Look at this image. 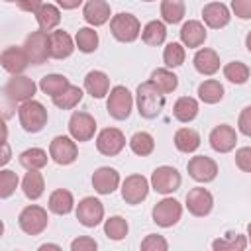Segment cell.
I'll list each match as a JSON object with an SVG mask.
<instances>
[{"label":"cell","instance_id":"obj_1","mask_svg":"<svg viewBox=\"0 0 251 251\" xmlns=\"http://www.w3.org/2000/svg\"><path fill=\"white\" fill-rule=\"evenodd\" d=\"M135 102H137L139 116L145 120H153L161 114L165 106V94L155 86L153 80H145L135 90Z\"/></svg>","mask_w":251,"mask_h":251},{"label":"cell","instance_id":"obj_2","mask_svg":"<svg viewBox=\"0 0 251 251\" xmlns=\"http://www.w3.org/2000/svg\"><path fill=\"white\" fill-rule=\"evenodd\" d=\"M18 118H20V126L27 133H37L45 127L49 116H47V108L41 102L31 98L18 108Z\"/></svg>","mask_w":251,"mask_h":251},{"label":"cell","instance_id":"obj_3","mask_svg":"<svg viewBox=\"0 0 251 251\" xmlns=\"http://www.w3.org/2000/svg\"><path fill=\"white\" fill-rule=\"evenodd\" d=\"M110 31L112 35L122 43H131L141 35V24L139 20L129 12H120L112 16L110 20Z\"/></svg>","mask_w":251,"mask_h":251},{"label":"cell","instance_id":"obj_4","mask_svg":"<svg viewBox=\"0 0 251 251\" xmlns=\"http://www.w3.org/2000/svg\"><path fill=\"white\" fill-rule=\"evenodd\" d=\"M47 224H49L47 210L41 208V206H37V204L25 206L20 212V216H18V226L27 235H39L41 231H45Z\"/></svg>","mask_w":251,"mask_h":251},{"label":"cell","instance_id":"obj_5","mask_svg":"<svg viewBox=\"0 0 251 251\" xmlns=\"http://www.w3.org/2000/svg\"><path fill=\"white\" fill-rule=\"evenodd\" d=\"M131 108H133V94H131L126 86H122V84L114 86V88L110 90L108 102H106L108 114H110L114 120L122 122V120H127V118H129Z\"/></svg>","mask_w":251,"mask_h":251},{"label":"cell","instance_id":"obj_6","mask_svg":"<svg viewBox=\"0 0 251 251\" xmlns=\"http://www.w3.org/2000/svg\"><path fill=\"white\" fill-rule=\"evenodd\" d=\"M37 84L25 75H12V78L4 84V96L12 104H24L33 98Z\"/></svg>","mask_w":251,"mask_h":251},{"label":"cell","instance_id":"obj_7","mask_svg":"<svg viewBox=\"0 0 251 251\" xmlns=\"http://www.w3.org/2000/svg\"><path fill=\"white\" fill-rule=\"evenodd\" d=\"M24 49L27 53V59H29V65H43L51 53H49V33L43 31V29H37V31H31L25 41H24Z\"/></svg>","mask_w":251,"mask_h":251},{"label":"cell","instance_id":"obj_8","mask_svg":"<svg viewBox=\"0 0 251 251\" xmlns=\"http://www.w3.org/2000/svg\"><path fill=\"white\" fill-rule=\"evenodd\" d=\"M182 178L180 173L175 167L169 165H161L151 173V188L159 194H173L178 190Z\"/></svg>","mask_w":251,"mask_h":251},{"label":"cell","instance_id":"obj_9","mask_svg":"<svg viewBox=\"0 0 251 251\" xmlns=\"http://www.w3.org/2000/svg\"><path fill=\"white\" fill-rule=\"evenodd\" d=\"M49 157L57 163V165H71L76 161L78 157V147L76 141L69 135H55L49 143Z\"/></svg>","mask_w":251,"mask_h":251},{"label":"cell","instance_id":"obj_10","mask_svg":"<svg viewBox=\"0 0 251 251\" xmlns=\"http://www.w3.org/2000/svg\"><path fill=\"white\" fill-rule=\"evenodd\" d=\"M153 222L161 227H173L182 216V204L175 198H163L153 206Z\"/></svg>","mask_w":251,"mask_h":251},{"label":"cell","instance_id":"obj_11","mask_svg":"<svg viewBox=\"0 0 251 251\" xmlns=\"http://www.w3.org/2000/svg\"><path fill=\"white\" fill-rule=\"evenodd\" d=\"M76 220L84 227H96L104 220V204L94 196H84L76 204Z\"/></svg>","mask_w":251,"mask_h":251},{"label":"cell","instance_id":"obj_12","mask_svg":"<svg viewBox=\"0 0 251 251\" xmlns=\"http://www.w3.org/2000/svg\"><path fill=\"white\" fill-rule=\"evenodd\" d=\"M96 131V120L88 112H73L69 118V133L75 141H90Z\"/></svg>","mask_w":251,"mask_h":251},{"label":"cell","instance_id":"obj_13","mask_svg":"<svg viewBox=\"0 0 251 251\" xmlns=\"http://www.w3.org/2000/svg\"><path fill=\"white\" fill-rule=\"evenodd\" d=\"M126 147V135L118 127H104L96 135V149L106 157L118 155Z\"/></svg>","mask_w":251,"mask_h":251},{"label":"cell","instance_id":"obj_14","mask_svg":"<svg viewBox=\"0 0 251 251\" xmlns=\"http://www.w3.org/2000/svg\"><path fill=\"white\" fill-rule=\"evenodd\" d=\"M149 194V180L143 175H129L122 182V198L126 204H141Z\"/></svg>","mask_w":251,"mask_h":251},{"label":"cell","instance_id":"obj_15","mask_svg":"<svg viewBox=\"0 0 251 251\" xmlns=\"http://www.w3.org/2000/svg\"><path fill=\"white\" fill-rule=\"evenodd\" d=\"M186 171L196 182H212L218 176V163L212 157L196 155L188 161Z\"/></svg>","mask_w":251,"mask_h":251},{"label":"cell","instance_id":"obj_16","mask_svg":"<svg viewBox=\"0 0 251 251\" xmlns=\"http://www.w3.org/2000/svg\"><path fill=\"white\" fill-rule=\"evenodd\" d=\"M214 208V196L210 194V190L202 188V186H196V188H190L188 194H186V210L196 216V218H204L212 212Z\"/></svg>","mask_w":251,"mask_h":251},{"label":"cell","instance_id":"obj_17","mask_svg":"<svg viewBox=\"0 0 251 251\" xmlns=\"http://www.w3.org/2000/svg\"><path fill=\"white\" fill-rule=\"evenodd\" d=\"M208 141H210V147L216 153H229V151H233V147L237 143V133L231 126L220 124L210 131Z\"/></svg>","mask_w":251,"mask_h":251},{"label":"cell","instance_id":"obj_18","mask_svg":"<svg viewBox=\"0 0 251 251\" xmlns=\"http://www.w3.org/2000/svg\"><path fill=\"white\" fill-rule=\"evenodd\" d=\"M0 63H2V69L10 75H22L25 71V67L29 65V59H27V53L22 47L18 45H10L2 51L0 55Z\"/></svg>","mask_w":251,"mask_h":251},{"label":"cell","instance_id":"obj_19","mask_svg":"<svg viewBox=\"0 0 251 251\" xmlns=\"http://www.w3.org/2000/svg\"><path fill=\"white\" fill-rule=\"evenodd\" d=\"M202 20L208 27L212 29H222L229 24L231 20V14H229V8L222 2H210L202 8Z\"/></svg>","mask_w":251,"mask_h":251},{"label":"cell","instance_id":"obj_20","mask_svg":"<svg viewBox=\"0 0 251 251\" xmlns=\"http://www.w3.org/2000/svg\"><path fill=\"white\" fill-rule=\"evenodd\" d=\"M92 186L98 194H112L120 186V173L112 167H98L92 173Z\"/></svg>","mask_w":251,"mask_h":251},{"label":"cell","instance_id":"obj_21","mask_svg":"<svg viewBox=\"0 0 251 251\" xmlns=\"http://www.w3.org/2000/svg\"><path fill=\"white\" fill-rule=\"evenodd\" d=\"M75 41L65 29H55L49 33V53L53 59H67L75 51Z\"/></svg>","mask_w":251,"mask_h":251},{"label":"cell","instance_id":"obj_22","mask_svg":"<svg viewBox=\"0 0 251 251\" xmlns=\"http://www.w3.org/2000/svg\"><path fill=\"white\" fill-rule=\"evenodd\" d=\"M180 43L188 49H196L206 41V27L198 20H188L180 27Z\"/></svg>","mask_w":251,"mask_h":251},{"label":"cell","instance_id":"obj_23","mask_svg":"<svg viewBox=\"0 0 251 251\" xmlns=\"http://www.w3.org/2000/svg\"><path fill=\"white\" fill-rule=\"evenodd\" d=\"M112 16V10H110V4L106 0H88L82 8V18L86 20V24L98 27V25H104Z\"/></svg>","mask_w":251,"mask_h":251},{"label":"cell","instance_id":"obj_24","mask_svg":"<svg viewBox=\"0 0 251 251\" xmlns=\"http://www.w3.org/2000/svg\"><path fill=\"white\" fill-rule=\"evenodd\" d=\"M192 63H194V69L204 76H212L220 71V57L214 49H208V47L198 49L194 53Z\"/></svg>","mask_w":251,"mask_h":251},{"label":"cell","instance_id":"obj_25","mask_svg":"<svg viewBox=\"0 0 251 251\" xmlns=\"http://www.w3.org/2000/svg\"><path fill=\"white\" fill-rule=\"evenodd\" d=\"M84 90L92 98H104L110 92V76L104 71H90L84 76Z\"/></svg>","mask_w":251,"mask_h":251},{"label":"cell","instance_id":"obj_26","mask_svg":"<svg viewBox=\"0 0 251 251\" xmlns=\"http://www.w3.org/2000/svg\"><path fill=\"white\" fill-rule=\"evenodd\" d=\"M22 190H24L25 198H29V200L41 198V194L45 190V180H43V175L39 173V169H29L24 175V178H22Z\"/></svg>","mask_w":251,"mask_h":251},{"label":"cell","instance_id":"obj_27","mask_svg":"<svg viewBox=\"0 0 251 251\" xmlns=\"http://www.w3.org/2000/svg\"><path fill=\"white\" fill-rule=\"evenodd\" d=\"M47 206H49V210H51L53 214H57V216H67V214H71L73 208H75V198H73V194H71L69 190L57 188V190L51 192Z\"/></svg>","mask_w":251,"mask_h":251},{"label":"cell","instance_id":"obj_28","mask_svg":"<svg viewBox=\"0 0 251 251\" xmlns=\"http://www.w3.org/2000/svg\"><path fill=\"white\" fill-rule=\"evenodd\" d=\"M173 116L180 124H188L198 116V102L192 96H180L173 106Z\"/></svg>","mask_w":251,"mask_h":251},{"label":"cell","instance_id":"obj_29","mask_svg":"<svg viewBox=\"0 0 251 251\" xmlns=\"http://www.w3.org/2000/svg\"><path fill=\"white\" fill-rule=\"evenodd\" d=\"M173 141H175V147L180 153H194L200 147V135L192 127H180V129H176Z\"/></svg>","mask_w":251,"mask_h":251},{"label":"cell","instance_id":"obj_30","mask_svg":"<svg viewBox=\"0 0 251 251\" xmlns=\"http://www.w3.org/2000/svg\"><path fill=\"white\" fill-rule=\"evenodd\" d=\"M141 39H143V43L149 45V47H157V45L165 43V39H167L165 22H159V20L147 22L145 27L141 29Z\"/></svg>","mask_w":251,"mask_h":251},{"label":"cell","instance_id":"obj_31","mask_svg":"<svg viewBox=\"0 0 251 251\" xmlns=\"http://www.w3.org/2000/svg\"><path fill=\"white\" fill-rule=\"evenodd\" d=\"M35 20H37L39 29L51 31V29L57 27L59 22H61V10H59L55 4H43V6L35 12Z\"/></svg>","mask_w":251,"mask_h":251},{"label":"cell","instance_id":"obj_32","mask_svg":"<svg viewBox=\"0 0 251 251\" xmlns=\"http://www.w3.org/2000/svg\"><path fill=\"white\" fill-rule=\"evenodd\" d=\"M71 86L69 78L65 75H57V73H51V75H45L41 80H39V88L43 94H49L51 98L61 94L63 90H67Z\"/></svg>","mask_w":251,"mask_h":251},{"label":"cell","instance_id":"obj_33","mask_svg":"<svg viewBox=\"0 0 251 251\" xmlns=\"http://www.w3.org/2000/svg\"><path fill=\"white\" fill-rule=\"evenodd\" d=\"M198 98L204 104H218L224 98V84L220 80L208 78L198 86Z\"/></svg>","mask_w":251,"mask_h":251},{"label":"cell","instance_id":"obj_34","mask_svg":"<svg viewBox=\"0 0 251 251\" xmlns=\"http://www.w3.org/2000/svg\"><path fill=\"white\" fill-rule=\"evenodd\" d=\"M82 96H84L82 88H80V86H75V84H71L67 90H63L61 94L53 96L51 100H53V104H55L57 108H61V110H73L76 104H80Z\"/></svg>","mask_w":251,"mask_h":251},{"label":"cell","instance_id":"obj_35","mask_svg":"<svg viewBox=\"0 0 251 251\" xmlns=\"http://www.w3.org/2000/svg\"><path fill=\"white\" fill-rule=\"evenodd\" d=\"M186 6L182 0H161V18L165 24H178L182 22Z\"/></svg>","mask_w":251,"mask_h":251},{"label":"cell","instance_id":"obj_36","mask_svg":"<svg viewBox=\"0 0 251 251\" xmlns=\"http://www.w3.org/2000/svg\"><path fill=\"white\" fill-rule=\"evenodd\" d=\"M47 151L41 149V147H31V149H25L20 153V165L24 169H43L47 165Z\"/></svg>","mask_w":251,"mask_h":251},{"label":"cell","instance_id":"obj_37","mask_svg":"<svg viewBox=\"0 0 251 251\" xmlns=\"http://www.w3.org/2000/svg\"><path fill=\"white\" fill-rule=\"evenodd\" d=\"M151 80L163 94H169V92L176 90V86H178V76L169 69H155L151 73Z\"/></svg>","mask_w":251,"mask_h":251},{"label":"cell","instance_id":"obj_38","mask_svg":"<svg viewBox=\"0 0 251 251\" xmlns=\"http://www.w3.org/2000/svg\"><path fill=\"white\" fill-rule=\"evenodd\" d=\"M129 149H131L135 155H139V157H147V155H151L153 149H155V139H153V135L147 133V131H135V133L131 135V139H129Z\"/></svg>","mask_w":251,"mask_h":251},{"label":"cell","instance_id":"obj_39","mask_svg":"<svg viewBox=\"0 0 251 251\" xmlns=\"http://www.w3.org/2000/svg\"><path fill=\"white\" fill-rule=\"evenodd\" d=\"M129 231V226H127V220H124L122 216H110L106 222H104V233L108 239L112 241H122Z\"/></svg>","mask_w":251,"mask_h":251},{"label":"cell","instance_id":"obj_40","mask_svg":"<svg viewBox=\"0 0 251 251\" xmlns=\"http://www.w3.org/2000/svg\"><path fill=\"white\" fill-rule=\"evenodd\" d=\"M75 43L82 53H94L98 49V33L94 27H80L75 35Z\"/></svg>","mask_w":251,"mask_h":251},{"label":"cell","instance_id":"obj_41","mask_svg":"<svg viewBox=\"0 0 251 251\" xmlns=\"http://www.w3.org/2000/svg\"><path fill=\"white\" fill-rule=\"evenodd\" d=\"M249 75H251L249 67L241 61H231L224 67V76L233 84H245L249 80Z\"/></svg>","mask_w":251,"mask_h":251},{"label":"cell","instance_id":"obj_42","mask_svg":"<svg viewBox=\"0 0 251 251\" xmlns=\"http://www.w3.org/2000/svg\"><path fill=\"white\" fill-rule=\"evenodd\" d=\"M186 59V51H184V45L182 43H176V41H171L165 51H163V61L167 65V69H176L184 63Z\"/></svg>","mask_w":251,"mask_h":251},{"label":"cell","instance_id":"obj_43","mask_svg":"<svg viewBox=\"0 0 251 251\" xmlns=\"http://www.w3.org/2000/svg\"><path fill=\"white\" fill-rule=\"evenodd\" d=\"M231 237H226V239H214L212 241V249L214 251H224V249H229V251H241L247 247V237L245 235H239V233H229Z\"/></svg>","mask_w":251,"mask_h":251},{"label":"cell","instance_id":"obj_44","mask_svg":"<svg viewBox=\"0 0 251 251\" xmlns=\"http://www.w3.org/2000/svg\"><path fill=\"white\" fill-rule=\"evenodd\" d=\"M18 182H20V178L14 171H10V169L0 171V198H4V200L10 198L14 194V190L18 188Z\"/></svg>","mask_w":251,"mask_h":251},{"label":"cell","instance_id":"obj_45","mask_svg":"<svg viewBox=\"0 0 251 251\" xmlns=\"http://www.w3.org/2000/svg\"><path fill=\"white\" fill-rule=\"evenodd\" d=\"M141 249L143 251H167L169 249V243L163 235H157V233H149L143 241H141Z\"/></svg>","mask_w":251,"mask_h":251},{"label":"cell","instance_id":"obj_46","mask_svg":"<svg viewBox=\"0 0 251 251\" xmlns=\"http://www.w3.org/2000/svg\"><path fill=\"white\" fill-rule=\"evenodd\" d=\"M235 165L243 173H251V147H239L235 151Z\"/></svg>","mask_w":251,"mask_h":251},{"label":"cell","instance_id":"obj_47","mask_svg":"<svg viewBox=\"0 0 251 251\" xmlns=\"http://www.w3.org/2000/svg\"><path fill=\"white\" fill-rule=\"evenodd\" d=\"M96 247H98L96 239H92L88 235H80L71 241V251H94Z\"/></svg>","mask_w":251,"mask_h":251},{"label":"cell","instance_id":"obj_48","mask_svg":"<svg viewBox=\"0 0 251 251\" xmlns=\"http://www.w3.org/2000/svg\"><path fill=\"white\" fill-rule=\"evenodd\" d=\"M231 12L241 20H251V0H231Z\"/></svg>","mask_w":251,"mask_h":251},{"label":"cell","instance_id":"obj_49","mask_svg":"<svg viewBox=\"0 0 251 251\" xmlns=\"http://www.w3.org/2000/svg\"><path fill=\"white\" fill-rule=\"evenodd\" d=\"M237 127L243 135L251 137V106H245L241 112H239V118H237Z\"/></svg>","mask_w":251,"mask_h":251},{"label":"cell","instance_id":"obj_50","mask_svg":"<svg viewBox=\"0 0 251 251\" xmlns=\"http://www.w3.org/2000/svg\"><path fill=\"white\" fill-rule=\"evenodd\" d=\"M14 2H16V6H18L20 10L31 12V14H35V12L43 6V0H14Z\"/></svg>","mask_w":251,"mask_h":251},{"label":"cell","instance_id":"obj_51","mask_svg":"<svg viewBox=\"0 0 251 251\" xmlns=\"http://www.w3.org/2000/svg\"><path fill=\"white\" fill-rule=\"evenodd\" d=\"M55 2L63 10H75V8H78L82 4V0H55Z\"/></svg>","mask_w":251,"mask_h":251},{"label":"cell","instance_id":"obj_52","mask_svg":"<svg viewBox=\"0 0 251 251\" xmlns=\"http://www.w3.org/2000/svg\"><path fill=\"white\" fill-rule=\"evenodd\" d=\"M10 161V147H8V143L4 141V157H2V165H6Z\"/></svg>","mask_w":251,"mask_h":251},{"label":"cell","instance_id":"obj_53","mask_svg":"<svg viewBox=\"0 0 251 251\" xmlns=\"http://www.w3.org/2000/svg\"><path fill=\"white\" fill-rule=\"evenodd\" d=\"M45 249H61L59 245H55V243H43V245H39V251H45Z\"/></svg>","mask_w":251,"mask_h":251},{"label":"cell","instance_id":"obj_54","mask_svg":"<svg viewBox=\"0 0 251 251\" xmlns=\"http://www.w3.org/2000/svg\"><path fill=\"white\" fill-rule=\"evenodd\" d=\"M245 47H247V51L251 53V31H249L247 37H245Z\"/></svg>","mask_w":251,"mask_h":251},{"label":"cell","instance_id":"obj_55","mask_svg":"<svg viewBox=\"0 0 251 251\" xmlns=\"http://www.w3.org/2000/svg\"><path fill=\"white\" fill-rule=\"evenodd\" d=\"M247 241L251 243V222L247 224Z\"/></svg>","mask_w":251,"mask_h":251},{"label":"cell","instance_id":"obj_56","mask_svg":"<svg viewBox=\"0 0 251 251\" xmlns=\"http://www.w3.org/2000/svg\"><path fill=\"white\" fill-rule=\"evenodd\" d=\"M143 2H155V0H143Z\"/></svg>","mask_w":251,"mask_h":251},{"label":"cell","instance_id":"obj_57","mask_svg":"<svg viewBox=\"0 0 251 251\" xmlns=\"http://www.w3.org/2000/svg\"><path fill=\"white\" fill-rule=\"evenodd\" d=\"M6 2H14V0H6Z\"/></svg>","mask_w":251,"mask_h":251}]
</instances>
